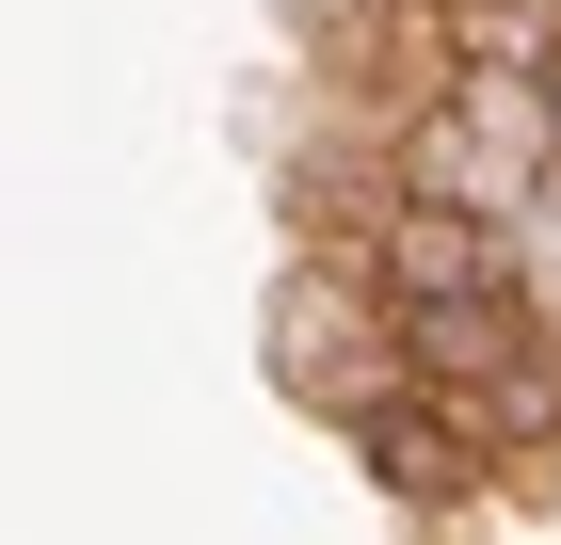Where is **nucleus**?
Returning <instances> with one entry per match:
<instances>
[{"label": "nucleus", "instance_id": "obj_2", "mask_svg": "<svg viewBox=\"0 0 561 545\" xmlns=\"http://www.w3.org/2000/svg\"><path fill=\"white\" fill-rule=\"evenodd\" d=\"M514 257H529V305H546V321H561V177H546V193H529V209H514Z\"/></svg>", "mask_w": 561, "mask_h": 545}, {"label": "nucleus", "instance_id": "obj_1", "mask_svg": "<svg viewBox=\"0 0 561 545\" xmlns=\"http://www.w3.org/2000/svg\"><path fill=\"white\" fill-rule=\"evenodd\" d=\"M353 465H369V481H386V498L401 513H481V498H497V465H514V450H497V433H481L466 418V401H449V385H401V401H369V418H353Z\"/></svg>", "mask_w": 561, "mask_h": 545}, {"label": "nucleus", "instance_id": "obj_3", "mask_svg": "<svg viewBox=\"0 0 561 545\" xmlns=\"http://www.w3.org/2000/svg\"><path fill=\"white\" fill-rule=\"evenodd\" d=\"M546 96H561V48H546Z\"/></svg>", "mask_w": 561, "mask_h": 545}]
</instances>
